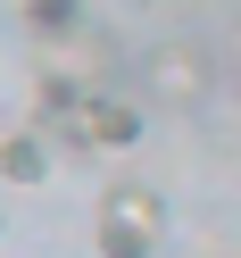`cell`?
<instances>
[{
    "label": "cell",
    "instance_id": "6",
    "mask_svg": "<svg viewBox=\"0 0 241 258\" xmlns=\"http://www.w3.org/2000/svg\"><path fill=\"white\" fill-rule=\"evenodd\" d=\"M0 233H9V217H0Z\"/></svg>",
    "mask_w": 241,
    "mask_h": 258
},
{
    "label": "cell",
    "instance_id": "3",
    "mask_svg": "<svg viewBox=\"0 0 241 258\" xmlns=\"http://www.w3.org/2000/svg\"><path fill=\"white\" fill-rule=\"evenodd\" d=\"M141 108L133 100H108V92H92L84 108H75V125H67V142L75 150H141Z\"/></svg>",
    "mask_w": 241,
    "mask_h": 258
},
{
    "label": "cell",
    "instance_id": "5",
    "mask_svg": "<svg viewBox=\"0 0 241 258\" xmlns=\"http://www.w3.org/2000/svg\"><path fill=\"white\" fill-rule=\"evenodd\" d=\"M50 175V142L42 134H9L0 142V183H42Z\"/></svg>",
    "mask_w": 241,
    "mask_h": 258
},
{
    "label": "cell",
    "instance_id": "2",
    "mask_svg": "<svg viewBox=\"0 0 241 258\" xmlns=\"http://www.w3.org/2000/svg\"><path fill=\"white\" fill-rule=\"evenodd\" d=\"M208 84H216V67H208L200 42H167V50H150V100H158V108H200Z\"/></svg>",
    "mask_w": 241,
    "mask_h": 258
},
{
    "label": "cell",
    "instance_id": "1",
    "mask_svg": "<svg viewBox=\"0 0 241 258\" xmlns=\"http://www.w3.org/2000/svg\"><path fill=\"white\" fill-rule=\"evenodd\" d=\"M158 241H167V200H158L150 183H108L92 250L100 258H158Z\"/></svg>",
    "mask_w": 241,
    "mask_h": 258
},
{
    "label": "cell",
    "instance_id": "4",
    "mask_svg": "<svg viewBox=\"0 0 241 258\" xmlns=\"http://www.w3.org/2000/svg\"><path fill=\"white\" fill-rule=\"evenodd\" d=\"M25 34L50 42V50L75 42V34H84V0H25Z\"/></svg>",
    "mask_w": 241,
    "mask_h": 258
}]
</instances>
